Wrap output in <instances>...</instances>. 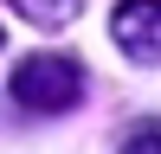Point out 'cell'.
Listing matches in <instances>:
<instances>
[{
  "mask_svg": "<svg viewBox=\"0 0 161 154\" xmlns=\"http://www.w3.org/2000/svg\"><path fill=\"white\" fill-rule=\"evenodd\" d=\"M116 154H161V128H142V135H129Z\"/></svg>",
  "mask_w": 161,
  "mask_h": 154,
  "instance_id": "4",
  "label": "cell"
},
{
  "mask_svg": "<svg viewBox=\"0 0 161 154\" xmlns=\"http://www.w3.org/2000/svg\"><path fill=\"white\" fill-rule=\"evenodd\" d=\"M13 13H26L32 26H71L77 19V0H7Z\"/></svg>",
  "mask_w": 161,
  "mask_h": 154,
  "instance_id": "3",
  "label": "cell"
},
{
  "mask_svg": "<svg viewBox=\"0 0 161 154\" xmlns=\"http://www.w3.org/2000/svg\"><path fill=\"white\" fill-rule=\"evenodd\" d=\"M110 38L123 45V58L161 64V0H123L110 13Z\"/></svg>",
  "mask_w": 161,
  "mask_h": 154,
  "instance_id": "2",
  "label": "cell"
},
{
  "mask_svg": "<svg viewBox=\"0 0 161 154\" xmlns=\"http://www.w3.org/2000/svg\"><path fill=\"white\" fill-rule=\"evenodd\" d=\"M90 77L77 58H58V51H32V58H19V71H13V103H19L26 116H71L77 103H84Z\"/></svg>",
  "mask_w": 161,
  "mask_h": 154,
  "instance_id": "1",
  "label": "cell"
}]
</instances>
